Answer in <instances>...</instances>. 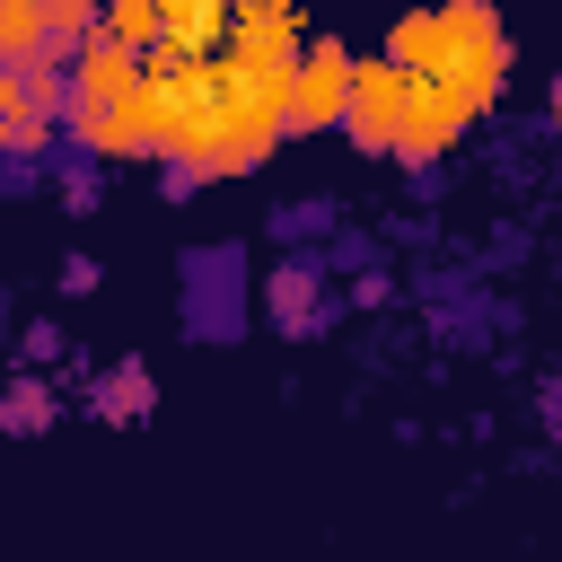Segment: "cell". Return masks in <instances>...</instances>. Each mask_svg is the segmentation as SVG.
Segmentation results:
<instances>
[{
    "label": "cell",
    "mask_w": 562,
    "mask_h": 562,
    "mask_svg": "<svg viewBox=\"0 0 562 562\" xmlns=\"http://www.w3.org/2000/svg\"><path fill=\"white\" fill-rule=\"evenodd\" d=\"M351 79H360L351 44H334V35H307V53H299V79H290V132H334V123H351Z\"/></svg>",
    "instance_id": "7a4b0ae2"
},
{
    "label": "cell",
    "mask_w": 562,
    "mask_h": 562,
    "mask_svg": "<svg viewBox=\"0 0 562 562\" xmlns=\"http://www.w3.org/2000/svg\"><path fill=\"white\" fill-rule=\"evenodd\" d=\"M97 35H114V44H158V0H105V26Z\"/></svg>",
    "instance_id": "9c48e42d"
},
{
    "label": "cell",
    "mask_w": 562,
    "mask_h": 562,
    "mask_svg": "<svg viewBox=\"0 0 562 562\" xmlns=\"http://www.w3.org/2000/svg\"><path fill=\"white\" fill-rule=\"evenodd\" d=\"M149 70L140 44H114V35H88V53L70 61V105H105V97H132Z\"/></svg>",
    "instance_id": "5b68a950"
},
{
    "label": "cell",
    "mask_w": 562,
    "mask_h": 562,
    "mask_svg": "<svg viewBox=\"0 0 562 562\" xmlns=\"http://www.w3.org/2000/svg\"><path fill=\"white\" fill-rule=\"evenodd\" d=\"M53 35V0H0V53L9 61H44Z\"/></svg>",
    "instance_id": "ba28073f"
},
{
    "label": "cell",
    "mask_w": 562,
    "mask_h": 562,
    "mask_svg": "<svg viewBox=\"0 0 562 562\" xmlns=\"http://www.w3.org/2000/svg\"><path fill=\"white\" fill-rule=\"evenodd\" d=\"M404 97H413V70H404L395 53H360V79H351V140H360V149H395Z\"/></svg>",
    "instance_id": "3957f363"
},
{
    "label": "cell",
    "mask_w": 562,
    "mask_h": 562,
    "mask_svg": "<svg viewBox=\"0 0 562 562\" xmlns=\"http://www.w3.org/2000/svg\"><path fill=\"white\" fill-rule=\"evenodd\" d=\"M105 413H149V378H140V369H123V378L105 386Z\"/></svg>",
    "instance_id": "7c38bea8"
},
{
    "label": "cell",
    "mask_w": 562,
    "mask_h": 562,
    "mask_svg": "<svg viewBox=\"0 0 562 562\" xmlns=\"http://www.w3.org/2000/svg\"><path fill=\"white\" fill-rule=\"evenodd\" d=\"M97 26H105L97 0H53V35H61V44H70V35H97Z\"/></svg>",
    "instance_id": "8fae6325"
},
{
    "label": "cell",
    "mask_w": 562,
    "mask_h": 562,
    "mask_svg": "<svg viewBox=\"0 0 562 562\" xmlns=\"http://www.w3.org/2000/svg\"><path fill=\"white\" fill-rule=\"evenodd\" d=\"M70 132H79L97 158H140V149H149L140 88H132V97H105V105H70Z\"/></svg>",
    "instance_id": "8992f818"
},
{
    "label": "cell",
    "mask_w": 562,
    "mask_h": 562,
    "mask_svg": "<svg viewBox=\"0 0 562 562\" xmlns=\"http://www.w3.org/2000/svg\"><path fill=\"white\" fill-rule=\"evenodd\" d=\"M44 413H53L44 386H18V422H9V430H44Z\"/></svg>",
    "instance_id": "4fadbf2b"
},
{
    "label": "cell",
    "mask_w": 562,
    "mask_h": 562,
    "mask_svg": "<svg viewBox=\"0 0 562 562\" xmlns=\"http://www.w3.org/2000/svg\"><path fill=\"white\" fill-rule=\"evenodd\" d=\"M0 114H9V149L35 158V149H44V105H0Z\"/></svg>",
    "instance_id": "30bf717a"
},
{
    "label": "cell",
    "mask_w": 562,
    "mask_h": 562,
    "mask_svg": "<svg viewBox=\"0 0 562 562\" xmlns=\"http://www.w3.org/2000/svg\"><path fill=\"white\" fill-rule=\"evenodd\" d=\"M465 123H474V105H465L448 79H422V70H413V97H404V132H395V149H404V158H448Z\"/></svg>",
    "instance_id": "277c9868"
},
{
    "label": "cell",
    "mask_w": 562,
    "mask_h": 562,
    "mask_svg": "<svg viewBox=\"0 0 562 562\" xmlns=\"http://www.w3.org/2000/svg\"><path fill=\"white\" fill-rule=\"evenodd\" d=\"M237 0H158V44L176 53H228Z\"/></svg>",
    "instance_id": "52a82bcc"
},
{
    "label": "cell",
    "mask_w": 562,
    "mask_h": 562,
    "mask_svg": "<svg viewBox=\"0 0 562 562\" xmlns=\"http://www.w3.org/2000/svg\"><path fill=\"white\" fill-rule=\"evenodd\" d=\"M237 9H246V0H237Z\"/></svg>",
    "instance_id": "9a60e30c"
},
{
    "label": "cell",
    "mask_w": 562,
    "mask_h": 562,
    "mask_svg": "<svg viewBox=\"0 0 562 562\" xmlns=\"http://www.w3.org/2000/svg\"><path fill=\"white\" fill-rule=\"evenodd\" d=\"M553 123H562V79H553Z\"/></svg>",
    "instance_id": "5bb4252c"
},
{
    "label": "cell",
    "mask_w": 562,
    "mask_h": 562,
    "mask_svg": "<svg viewBox=\"0 0 562 562\" xmlns=\"http://www.w3.org/2000/svg\"><path fill=\"white\" fill-rule=\"evenodd\" d=\"M386 53L422 79H448L474 114L509 88V26L492 0H439V9H404L386 26Z\"/></svg>",
    "instance_id": "6da1fadb"
}]
</instances>
